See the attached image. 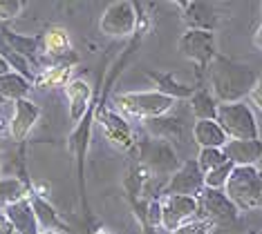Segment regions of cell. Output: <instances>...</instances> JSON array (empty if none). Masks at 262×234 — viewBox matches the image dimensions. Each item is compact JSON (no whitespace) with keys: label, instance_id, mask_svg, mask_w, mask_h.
I'll return each instance as SVG.
<instances>
[{"label":"cell","instance_id":"24","mask_svg":"<svg viewBox=\"0 0 262 234\" xmlns=\"http://www.w3.org/2000/svg\"><path fill=\"white\" fill-rule=\"evenodd\" d=\"M155 81V85H157V92H162L166 96H170V98L180 100V98H190L193 96L195 89L193 87H186V85H180V83L172 81V76L168 74H148Z\"/></svg>","mask_w":262,"mask_h":234},{"label":"cell","instance_id":"6","mask_svg":"<svg viewBox=\"0 0 262 234\" xmlns=\"http://www.w3.org/2000/svg\"><path fill=\"white\" fill-rule=\"evenodd\" d=\"M141 165L146 170H150L155 176H172L177 170H180V159H177V152L172 149L170 143H166L162 139H148L144 145H141Z\"/></svg>","mask_w":262,"mask_h":234},{"label":"cell","instance_id":"27","mask_svg":"<svg viewBox=\"0 0 262 234\" xmlns=\"http://www.w3.org/2000/svg\"><path fill=\"white\" fill-rule=\"evenodd\" d=\"M233 163H224L222 167H217V170H211L208 174H204V185L206 190H224L226 183H229V176L231 172H233Z\"/></svg>","mask_w":262,"mask_h":234},{"label":"cell","instance_id":"16","mask_svg":"<svg viewBox=\"0 0 262 234\" xmlns=\"http://www.w3.org/2000/svg\"><path fill=\"white\" fill-rule=\"evenodd\" d=\"M5 214L9 217V221L14 223L18 234H38L40 232V223L36 219V212H34V205H32V201H29V196L18 203H14V205H9L5 210Z\"/></svg>","mask_w":262,"mask_h":234},{"label":"cell","instance_id":"15","mask_svg":"<svg viewBox=\"0 0 262 234\" xmlns=\"http://www.w3.org/2000/svg\"><path fill=\"white\" fill-rule=\"evenodd\" d=\"M224 154L235 167L262 163V141H229L224 145Z\"/></svg>","mask_w":262,"mask_h":234},{"label":"cell","instance_id":"28","mask_svg":"<svg viewBox=\"0 0 262 234\" xmlns=\"http://www.w3.org/2000/svg\"><path fill=\"white\" fill-rule=\"evenodd\" d=\"M23 9H25V3H20V0H0V20H14L20 16Z\"/></svg>","mask_w":262,"mask_h":234},{"label":"cell","instance_id":"33","mask_svg":"<svg viewBox=\"0 0 262 234\" xmlns=\"http://www.w3.org/2000/svg\"><path fill=\"white\" fill-rule=\"evenodd\" d=\"M9 71H14V69H11V65H9V61H7V56H5V54H0V76L9 74Z\"/></svg>","mask_w":262,"mask_h":234},{"label":"cell","instance_id":"37","mask_svg":"<svg viewBox=\"0 0 262 234\" xmlns=\"http://www.w3.org/2000/svg\"><path fill=\"white\" fill-rule=\"evenodd\" d=\"M5 105V98H3V96H0V107H3Z\"/></svg>","mask_w":262,"mask_h":234},{"label":"cell","instance_id":"31","mask_svg":"<svg viewBox=\"0 0 262 234\" xmlns=\"http://www.w3.org/2000/svg\"><path fill=\"white\" fill-rule=\"evenodd\" d=\"M249 98H251V103L258 107L262 112V76L258 78V83H255V87L251 89V94H249Z\"/></svg>","mask_w":262,"mask_h":234},{"label":"cell","instance_id":"3","mask_svg":"<svg viewBox=\"0 0 262 234\" xmlns=\"http://www.w3.org/2000/svg\"><path fill=\"white\" fill-rule=\"evenodd\" d=\"M224 194L237 210H253L262 205V170L258 165L233 167Z\"/></svg>","mask_w":262,"mask_h":234},{"label":"cell","instance_id":"1","mask_svg":"<svg viewBox=\"0 0 262 234\" xmlns=\"http://www.w3.org/2000/svg\"><path fill=\"white\" fill-rule=\"evenodd\" d=\"M208 76H211L213 96L217 103H240L244 96L251 94L260 78L249 65L235 63L220 54L208 65Z\"/></svg>","mask_w":262,"mask_h":234},{"label":"cell","instance_id":"12","mask_svg":"<svg viewBox=\"0 0 262 234\" xmlns=\"http://www.w3.org/2000/svg\"><path fill=\"white\" fill-rule=\"evenodd\" d=\"M40 118V107L34 103V100H16L14 103V114H11L9 121V136L16 143L25 141L29 136V132L34 129V125L38 123Z\"/></svg>","mask_w":262,"mask_h":234},{"label":"cell","instance_id":"30","mask_svg":"<svg viewBox=\"0 0 262 234\" xmlns=\"http://www.w3.org/2000/svg\"><path fill=\"white\" fill-rule=\"evenodd\" d=\"M146 221H148V225H152V227L162 225V203H159V201H150V203H148Z\"/></svg>","mask_w":262,"mask_h":234},{"label":"cell","instance_id":"22","mask_svg":"<svg viewBox=\"0 0 262 234\" xmlns=\"http://www.w3.org/2000/svg\"><path fill=\"white\" fill-rule=\"evenodd\" d=\"M27 188L20 178H0V212H5L9 205L27 199Z\"/></svg>","mask_w":262,"mask_h":234},{"label":"cell","instance_id":"40","mask_svg":"<svg viewBox=\"0 0 262 234\" xmlns=\"http://www.w3.org/2000/svg\"><path fill=\"white\" fill-rule=\"evenodd\" d=\"M260 234H262V232H260Z\"/></svg>","mask_w":262,"mask_h":234},{"label":"cell","instance_id":"8","mask_svg":"<svg viewBox=\"0 0 262 234\" xmlns=\"http://www.w3.org/2000/svg\"><path fill=\"white\" fill-rule=\"evenodd\" d=\"M180 51L188 61L198 63L200 67H208L217 56V45H215V34L213 32H202V29H186L182 34Z\"/></svg>","mask_w":262,"mask_h":234},{"label":"cell","instance_id":"29","mask_svg":"<svg viewBox=\"0 0 262 234\" xmlns=\"http://www.w3.org/2000/svg\"><path fill=\"white\" fill-rule=\"evenodd\" d=\"M208 227H211V223H206V221H190V223L177 227L175 232L170 234H208Z\"/></svg>","mask_w":262,"mask_h":234},{"label":"cell","instance_id":"19","mask_svg":"<svg viewBox=\"0 0 262 234\" xmlns=\"http://www.w3.org/2000/svg\"><path fill=\"white\" fill-rule=\"evenodd\" d=\"M32 85L34 83L25 78L18 71H9V74L0 76V96L5 100H25L27 94L32 92Z\"/></svg>","mask_w":262,"mask_h":234},{"label":"cell","instance_id":"23","mask_svg":"<svg viewBox=\"0 0 262 234\" xmlns=\"http://www.w3.org/2000/svg\"><path fill=\"white\" fill-rule=\"evenodd\" d=\"M3 38L5 43L9 45V49L14 54H18L23 58H32L36 54L38 45H40V38H34V36H20V34H14L9 29L3 32Z\"/></svg>","mask_w":262,"mask_h":234},{"label":"cell","instance_id":"11","mask_svg":"<svg viewBox=\"0 0 262 234\" xmlns=\"http://www.w3.org/2000/svg\"><path fill=\"white\" fill-rule=\"evenodd\" d=\"M99 125L103 129L105 139L119 149H133L135 147V132L126 121V116H121L117 110H105L99 114Z\"/></svg>","mask_w":262,"mask_h":234},{"label":"cell","instance_id":"18","mask_svg":"<svg viewBox=\"0 0 262 234\" xmlns=\"http://www.w3.org/2000/svg\"><path fill=\"white\" fill-rule=\"evenodd\" d=\"M193 139L200 149H224V145L229 143V136L224 134L217 121H198L193 125Z\"/></svg>","mask_w":262,"mask_h":234},{"label":"cell","instance_id":"7","mask_svg":"<svg viewBox=\"0 0 262 234\" xmlns=\"http://www.w3.org/2000/svg\"><path fill=\"white\" fill-rule=\"evenodd\" d=\"M162 227L168 232H175L177 227L198 221L200 214V201L193 196H180V194H164L162 196Z\"/></svg>","mask_w":262,"mask_h":234},{"label":"cell","instance_id":"17","mask_svg":"<svg viewBox=\"0 0 262 234\" xmlns=\"http://www.w3.org/2000/svg\"><path fill=\"white\" fill-rule=\"evenodd\" d=\"M184 22L188 29H202V32H213L217 25V14L211 5L206 3H184Z\"/></svg>","mask_w":262,"mask_h":234},{"label":"cell","instance_id":"20","mask_svg":"<svg viewBox=\"0 0 262 234\" xmlns=\"http://www.w3.org/2000/svg\"><path fill=\"white\" fill-rule=\"evenodd\" d=\"M72 81V67L70 65H47L36 74L34 83L40 89H56V87H68Z\"/></svg>","mask_w":262,"mask_h":234},{"label":"cell","instance_id":"13","mask_svg":"<svg viewBox=\"0 0 262 234\" xmlns=\"http://www.w3.org/2000/svg\"><path fill=\"white\" fill-rule=\"evenodd\" d=\"M65 96H68V110H70V121L72 125H79L85 118L88 110L92 103V85L85 78H72L70 85L65 87Z\"/></svg>","mask_w":262,"mask_h":234},{"label":"cell","instance_id":"32","mask_svg":"<svg viewBox=\"0 0 262 234\" xmlns=\"http://www.w3.org/2000/svg\"><path fill=\"white\" fill-rule=\"evenodd\" d=\"M0 234H18L14 223L9 221V217L5 212H0Z\"/></svg>","mask_w":262,"mask_h":234},{"label":"cell","instance_id":"36","mask_svg":"<svg viewBox=\"0 0 262 234\" xmlns=\"http://www.w3.org/2000/svg\"><path fill=\"white\" fill-rule=\"evenodd\" d=\"M38 234H61V232H58V230H40Z\"/></svg>","mask_w":262,"mask_h":234},{"label":"cell","instance_id":"39","mask_svg":"<svg viewBox=\"0 0 262 234\" xmlns=\"http://www.w3.org/2000/svg\"><path fill=\"white\" fill-rule=\"evenodd\" d=\"M260 170H262V163H260Z\"/></svg>","mask_w":262,"mask_h":234},{"label":"cell","instance_id":"9","mask_svg":"<svg viewBox=\"0 0 262 234\" xmlns=\"http://www.w3.org/2000/svg\"><path fill=\"white\" fill-rule=\"evenodd\" d=\"M200 201V221L206 223H231L237 219V207L233 205V201L224 194V190H206L198 196Z\"/></svg>","mask_w":262,"mask_h":234},{"label":"cell","instance_id":"10","mask_svg":"<svg viewBox=\"0 0 262 234\" xmlns=\"http://www.w3.org/2000/svg\"><path fill=\"white\" fill-rule=\"evenodd\" d=\"M204 172L200 170L198 161L190 159V161H184L172 176L168 178L164 188V194H180V196H198L204 192Z\"/></svg>","mask_w":262,"mask_h":234},{"label":"cell","instance_id":"21","mask_svg":"<svg viewBox=\"0 0 262 234\" xmlns=\"http://www.w3.org/2000/svg\"><path fill=\"white\" fill-rule=\"evenodd\" d=\"M188 103H190V112L195 114L198 121H215L220 103L208 89H195L193 96L188 98Z\"/></svg>","mask_w":262,"mask_h":234},{"label":"cell","instance_id":"2","mask_svg":"<svg viewBox=\"0 0 262 234\" xmlns=\"http://www.w3.org/2000/svg\"><path fill=\"white\" fill-rule=\"evenodd\" d=\"M115 110L121 116H135V118H144V121H152V118H162L166 116L177 100L166 96L157 89L152 92H123L117 94L112 98Z\"/></svg>","mask_w":262,"mask_h":234},{"label":"cell","instance_id":"14","mask_svg":"<svg viewBox=\"0 0 262 234\" xmlns=\"http://www.w3.org/2000/svg\"><path fill=\"white\" fill-rule=\"evenodd\" d=\"M40 49L43 54L56 61L54 65H70V54H72V38H70V32L63 27H50L40 38Z\"/></svg>","mask_w":262,"mask_h":234},{"label":"cell","instance_id":"26","mask_svg":"<svg viewBox=\"0 0 262 234\" xmlns=\"http://www.w3.org/2000/svg\"><path fill=\"white\" fill-rule=\"evenodd\" d=\"M198 165H200V170L208 174L211 170H217V167H222L224 163H229V159H226V154H224V149H213V147H208V149H200V154H198Z\"/></svg>","mask_w":262,"mask_h":234},{"label":"cell","instance_id":"4","mask_svg":"<svg viewBox=\"0 0 262 234\" xmlns=\"http://www.w3.org/2000/svg\"><path fill=\"white\" fill-rule=\"evenodd\" d=\"M215 121L229 141H258L260 139V127L255 121V114L251 105L240 100V103H220L217 105V116Z\"/></svg>","mask_w":262,"mask_h":234},{"label":"cell","instance_id":"5","mask_svg":"<svg viewBox=\"0 0 262 234\" xmlns=\"http://www.w3.org/2000/svg\"><path fill=\"white\" fill-rule=\"evenodd\" d=\"M137 7L128 0L121 3H112L105 7V11L101 14L99 29L103 36L110 38H126V36L135 34L137 29Z\"/></svg>","mask_w":262,"mask_h":234},{"label":"cell","instance_id":"38","mask_svg":"<svg viewBox=\"0 0 262 234\" xmlns=\"http://www.w3.org/2000/svg\"><path fill=\"white\" fill-rule=\"evenodd\" d=\"M260 11H262V5H260Z\"/></svg>","mask_w":262,"mask_h":234},{"label":"cell","instance_id":"25","mask_svg":"<svg viewBox=\"0 0 262 234\" xmlns=\"http://www.w3.org/2000/svg\"><path fill=\"white\" fill-rule=\"evenodd\" d=\"M29 201H32V205H34V212H36V219L40 223V230H56V223H58L56 210L36 194L29 196Z\"/></svg>","mask_w":262,"mask_h":234},{"label":"cell","instance_id":"35","mask_svg":"<svg viewBox=\"0 0 262 234\" xmlns=\"http://www.w3.org/2000/svg\"><path fill=\"white\" fill-rule=\"evenodd\" d=\"M92 234H115L112 230H105V227H99V230H94Z\"/></svg>","mask_w":262,"mask_h":234},{"label":"cell","instance_id":"34","mask_svg":"<svg viewBox=\"0 0 262 234\" xmlns=\"http://www.w3.org/2000/svg\"><path fill=\"white\" fill-rule=\"evenodd\" d=\"M253 43H255L258 49H262V25L258 27V32H255V36H253Z\"/></svg>","mask_w":262,"mask_h":234}]
</instances>
